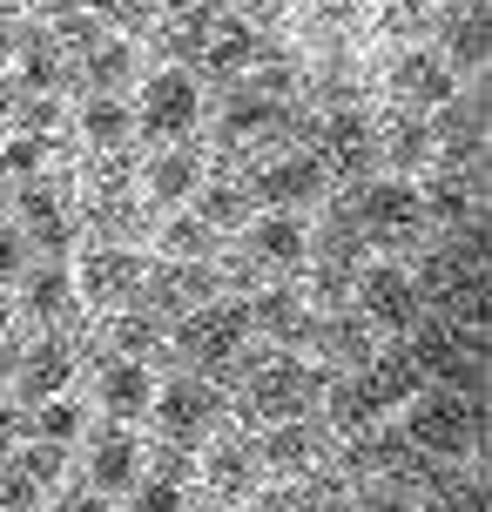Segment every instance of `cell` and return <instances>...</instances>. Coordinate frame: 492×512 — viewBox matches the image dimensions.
Listing matches in <instances>:
<instances>
[{"mask_svg": "<svg viewBox=\"0 0 492 512\" xmlns=\"http://www.w3.org/2000/svg\"><path fill=\"white\" fill-rule=\"evenodd\" d=\"M344 223H351L364 243H398V236H418V230H425L418 182H405V176H364L358 189H351Z\"/></svg>", "mask_w": 492, "mask_h": 512, "instance_id": "9", "label": "cell"}, {"mask_svg": "<svg viewBox=\"0 0 492 512\" xmlns=\"http://www.w3.org/2000/svg\"><path fill=\"white\" fill-rule=\"evenodd\" d=\"M331 452H337V432L324 425V418H277V425H263V438H257V459H263V472L270 479H311V472H324L331 465Z\"/></svg>", "mask_w": 492, "mask_h": 512, "instance_id": "12", "label": "cell"}, {"mask_svg": "<svg viewBox=\"0 0 492 512\" xmlns=\"http://www.w3.org/2000/svg\"><path fill=\"white\" fill-rule=\"evenodd\" d=\"M243 310H250V337H270L277 351H311L317 304L297 283H263V290L243 297Z\"/></svg>", "mask_w": 492, "mask_h": 512, "instance_id": "16", "label": "cell"}, {"mask_svg": "<svg viewBox=\"0 0 492 512\" xmlns=\"http://www.w3.org/2000/svg\"><path fill=\"white\" fill-rule=\"evenodd\" d=\"M14 102H21V81L0 75V128H14Z\"/></svg>", "mask_w": 492, "mask_h": 512, "instance_id": "42", "label": "cell"}, {"mask_svg": "<svg viewBox=\"0 0 492 512\" xmlns=\"http://www.w3.org/2000/svg\"><path fill=\"white\" fill-rule=\"evenodd\" d=\"M189 472H196V459L176 452V445H162V459H149V465H142V479L129 486L122 512H182V506H189Z\"/></svg>", "mask_w": 492, "mask_h": 512, "instance_id": "25", "label": "cell"}, {"mask_svg": "<svg viewBox=\"0 0 492 512\" xmlns=\"http://www.w3.org/2000/svg\"><path fill=\"white\" fill-rule=\"evenodd\" d=\"M27 432H34V438H48V445H75V438L88 432V411H81L75 398L61 391V398H41V405H34Z\"/></svg>", "mask_w": 492, "mask_h": 512, "instance_id": "35", "label": "cell"}, {"mask_svg": "<svg viewBox=\"0 0 492 512\" xmlns=\"http://www.w3.org/2000/svg\"><path fill=\"white\" fill-rule=\"evenodd\" d=\"M61 135H41V128H0V176L27 182V176H48Z\"/></svg>", "mask_w": 492, "mask_h": 512, "instance_id": "32", "label": "cell"}, {"mask_svg": "<svg viewBox=\"0 0 492 512\" xmlns=\"http://www.w3.org/2000/svg\"><path fill=\"white\" fill-rule=\"evenodd\" d=\"M14 223H21L34 256H68L81 236V209H75V182L61 176H27L14 182Z\"/></svg>", "mask_w": 492, "mask_h": 512, "instance_id": "7", "label": "cell"}, {"mask_svg": "<svg viewBox=\"0 0 492 512\" xmlns=\"http://www.w3.org/2000/svg\"><path fill=\"white\" fill-rule=\"evenodd\" d=\"M27 263H34V250H27L21 223H14V209H0V290H14Z\"/></svg>", "mask_w": 492, "mask_h": 512, "instance_id": "37", "label": "cell"}, {"mask_svg": "<svg viewBox=\"0 0 492 512\" xmlns=\"http://www.w3.org/2000/svg\"><path fill=\"white\" fill-rule=\"evenodd\" d=\"M452 75H479L486 68V0H452L439 14V48H432Z\"/></svg>", "mask_w": 492, "mask_h": 512, "instance_id": "26", "label": "cell"}, {"mask_svg": "<svg viewBox=\"0 0 492 512\" xmlns=\"http://www.w3.org/2000/svg\"><path fill=\"white\" fill-rule=\"evenodd\" d=\"M54 499H61V512H108V499H95V492H88V486H81V499H75V492H68V486L54 492Z\"/></svg>", "mask_w": 492, "mask_h": 512, "instance_id": "40", "label": "cell"}, {"mask_svg": "<svg viewBox=\"0 0 492 512\" xmlns=\"http://www.w3.org/2000/svg\"><path fill=\"white\" fill-rule=\"evenodd\" d=\"M196 128H203V75L169 61L135 95V135H149V142H189Z\"/></svg>", "mask_w": 492, "mask_h": 512, "instance_id": "6", "label": "cell"}, {"mask_svg": "<svg viewBox=\"0 0 492 512\" xmlns=\"http://www.w3.org/2000/svg\"><path fill=\"white\" fill-rule=\"evenodd\" d=\"M75 75L88 81V95H129V81L142 75V41L135 34H102L95 48L75 54Z\"/></svg>", "mask_w": 492, "mask_h": 512, "instance_id": "27", "label": "cell"}, {"mask_svg": "<svg viewBox=\"0 0 492 512\" xmlns=\"http://www.w3.org/2000/svg\"><path fill=\"white\" fill-rule=\"evenodd\" d=\"M250 182V196H257V209H290V216H304V209H317L324 196H331V169H324V155L317 149H284L270 155Z\"/></svg>", "mask_w": 492, "mask_h": 512, "instance_id": "11", "label": "cell"}, {"mask_svg": "<svg viewBox=\"0 0 492 512\" xmlns=\"http://www.w3.org/2000/svg\"><path fill=\"white\" fill-rule=\"evenodd\" d=\"M95 405H102L108 425H142L149 405H156V371L142 358H122V351H108L95 364Z\"/></svg>", "mask_w": 492, "mask_h": 512, "instance_id": "21", "label": "cell"}, {"mask_svg": "<svg viewBox=\"0 0 492 512\" xmlns=\"http://www.w3.org/2000/svg\"><path fill=\"white\" fill-rule=\"evenodd\" d=\"M203 182H209V149H196V142H162L142 162V203L156 209V216H176V209L196 203Z\"/></svg>", "mask_w": 492, "mask_h": 512, "instance_id": "15", "label": "cell"}, {"mask_svg": "<svg viewBox=\"0 0 492 512\" xmlns=\"http://www.w3.org/2000/svg\"><path fill=\"white\" fill-rule=\"evenodd\" d=\"M351 512H425V499H418V479L378 472V479H364V486L351 492Z\"/></svg>", "mask_w": 492, "mask_h": 512, "instance_id": "34", "label": "cell"}, {"mask_svg": "<svg viewBox=\"0 0 492 512\" xmlns=\"http://www.w3.org/2000/svg\"><path fill=\"white\" fill-rule=\"evenodd\" d=\"M189 209H196L216 236H236L250 216H257V196H250V182H243V176H236V182H203Z\"/></svg>", "mask_w": 492, "mask_h": 512, "instance_id": "31", "label": "cell"}, {"mask_svg": "<svg viewBox=\"0 0 492 512\" xmlns=\"http://www.w3.org/2000/svg\"><path fill=\"white\" fill-rule=\"evenodd\" d=\"M385 88H391V102H398V108H412V115H439V108L459 95V75H452L432 48H405L398 61H391Z\"/></svg>", "mask_w": 492, "mask_h": 512, "instance_id": "23", "label": "cell"}, {"mask_svg": "<svg viewBox=\"0 0 492 512\" xmlns=\"http://www.w3.org/2000/svg\"><path fill=\"white\" fill-rule=\"evenodd\" d=\"M243 344H250V310H243V297H209V304L182 310L176 324H169V351L182 364H196V378H216V384H236Z\"/></svg>", "mask_w": 492, "mask_h": 512, "instance_id": "2", "label": "cell"}, {"mask_svg": "<svg viewBox=\"0 0 492 512\" xmlns=\"http://www.w3.org/2000/svg\"><path fill=\"white\" fill-rule=\"evenodd\" d=\"M14 358H21V337H14V304L0 297V378L14 371Z\"/></svg>", "mask_w": 492, "mask_h": 512, "instance_id": "38", "label": "cell"}, {"mask_svg": "<svg viewBox=\"0 0 492 512\" xmlns=\"http://www.w3.org/2000/svg\"><path fill=\"white\" fill-rule=\"evenodd\" d=\"M324 364L304 358V351H270V358L243 364L236 384H243V405L257 411L263 425H277V418H311L324 405Z\"/></svg>", "mask_w": 492, "mask_h": 512, "instance_id": "4", "label": "cell"}, {"mask_svg": "<svg viewBox=\"0 0 492 512\" xmlns=\"http://www.w3.org/2000/svg\"><path fill=\"white\" fill-rule=\"evenodd\" d=\"M203 492L216 506H257L263 499V459H257V438H236V432H216L203 445Z\"/></svg>", "mask_w": 492, "mask_h": 512, "instance_id": "14", "label": "cell"}, {"mask_svg": "<svg viewBox=\"0 0 492 512\" xmlns=\"http://www.w3.org/2000/svg\"><path fill=\"white\" fill-rule=\"evenodd\" d=\"M142 465H149V452H142V438H135V425H95V438H88V472H81V486L95 492V499H129V486L142 479Z\"/></svg>", "mask_w": 492, "mask_h": 512, "instance_id": "17", "label": "cell"}, {"mask_svg": "<svg viewBox=\"0 0 492 512\" xmlns=\"http://www.w3.org/2000/svg\"><path fill=\"white\" fill-rule=\"evenodd\" d=\"M108 351H122V358H142L156 364L169 351V317H156L149 304H129L115 324H108Z\"/></svg>", "mask_w": 492, "mask_h": 512, "instance_id": "30", "label": "cell"}, {"mask_svg": "<svg viewBox=\"0 0 492 512\" xmlns=\"http://www.w3.org/2000/svg\"><path fill=\"white\" fill-rule=\"evenodd\" d=\"M149 263L156 256L142 250V243H88V256L75 263V290L88 310H122L142 297V283H149Z\"/></svg>", "mask_w": 492, "mask_h": 512, "instance_id": "10", "label": "cell"}, {"mask_svg": "<svg viewBox=\"0 0 492 512\" xmlns=\"http://www.w3.org/2000/svg\"><path fill=\"white\" fill-rule=\"evenodd\" d=\"M75 128H81V142H88V155H129V142H135L129 95H88L75 108Z\"/></svg>", "mask_w": 492, "mask_h": 512, "instance_id": "28", "label": "cell"}, {"mask_svg": "<svg viewBox=\"0 0 492 512\" xmlns=\"http://www.w3.org/2000/svg\"><path fill=\"white\" fill-rule=\"evenodd\" d=\"M216 243H223V236L209 230L196 209H176V216H162V223H156L162 263H216Z\"/></svg>", "mask_w": 492, "mask_h": 512, "instance_id": "29", "label": "cell"}, {"mask_svg": "<svg viewBox=\"0 0 492 512\" xmlns=\"http://www.w3.org/2000/svg\"><path fill=\"white\" fill-rule=\"evenodd\" d=\"M270 61H284V48L257 21H243V14H216L203 54H196V68L209 81H243V75H257V68H270Z\"/></svg>", "mask_w": 492, "mask_h": 512, "instance_id": "13", "label": "cell"}, {"mask_svg": "<svg viewBox=\"0 0 492 512\" xmlns=\"http://www.w3.org/2000/svg\"><path fill=\"white\" fill-rule=\"evenodd\" d=\"M95 21L108 27V34H142V27H156L162 0H81Z\"/></svg>", "mask_w": 492, "mask_h": 512, "instance_id": "36", "label": "cell"}, {"mask_svg": "<svg viewBox=\"0 0 492 512\" xmlns=\"http://www.w3.org/2000/svg\"><path fill=\"white\" fill-rule=\"evenodd\" d=\"M7 75L21 81V95H61L75 81V54L54 41L48 21H21V34H14V68Z\"/></svg>", "mask_w": 492, "mask_h": 512, "instance_id": "22", "label": "cell"}, {"mask_svg": "<svg viewBox=\"0 0 492 512\" xmlns=\"http://www.w3.org/2000/svg\"><path fill=\"white\" fill-rule=\"evenodd\" d=\"M21 317H34V324H48V331H61V324H75L81 317V290H75V270L61 263V256H34L21 270Z\"/></svg>", "mask_w": 492, "mask_h": 512, "instance_id": "20", "label": "cell"}, {"mask_svg": "<svg viewBox=\"0 0 492 512\" xmlns=\"http://www.w3.org/2000/svg\"><path fill=\"white\" fill-rule=\"evenodd\" d=\"M223 418H230V391H223L216 378H196V371H182V378L156 384L149 425H156L162 445H176V452H203L209 438L223 432Z\"/></svg>", "mask_w": 492, "mask_h": 512, "instance_id": "5", "label": "cell"}, {"mask_svg": "<svg viewBox=\"0 0 492 512\" xmlns=\"http://www.w3.org/2000/svg\"><path fill=\"white\" fill-rule=\"evenodd\" d=\"M351 310H358L378 337L398 344V337L425 317V290H418V277L405 270V263H358V277H351Z\"/></svg>", "mask_w": 492, "mask_h": 512, "instance_id": "8", "label": "cell"}, {"mask_svg": "<svg viewBox=\"0 0 492 512\" xmlns=\"http://www.w3.org/2000/svg\"><path fill=\"white\" fill-rule=\"evenodd\" d=\"M317 155H324L331 176H358L364 182V169L378 162V122H371L358 102L324 108V122H317Z\"/></svg>", "mask_w": 492, "mask_h": 512, "instance_id": "18", "label": "cell"}, {"mask_svg": "<svg viewBox=\"0 0 492 512\" xmlns=\"http://www.w3.org/2000/svg\"><path fill=\"white\" fill-rule=\"evenodd\" d=\"M68 452H75V445H48V438H27V445H14V472H21L27 486L41 492V499H54V492L68 486Z\"/></svg>", "mask_w": 492, "mask_h": 512, "instance_id": "33", "label": "cell"}, {"mask_svg": "<svg viewBox=\"0 0 492 512\" xmlns=\"http://www.w3.org/2000/svg\"><path fill=\"white\" fill-rule=\"evenodd\" d=\"M21 432H27V418L14 405H0V465L14 459V445H21Z\"/></svg>", "mask_w": 492, "mask_h": 512, "instance_id": "39", "label": "cell"}, {"mask_svg": "<svg viewBox=\"0 0 492 512\" xmlns=\"http://www.w3.org/2000/svg\"><path fill=\"white\" fill-rule=\"evenodd\" d=\"M311 7H324V14H344V7H358V0H311Z\"/></svg>", "mask_w": 492, "mask_h": 512, "instance_id": "43", "label": "cell"}, {"mask_svg": "<svg viewBox=\"0 0 492 512\" xmlns=\"http://www.w3.org/2000/svg\"><path fill=\"white\" fill-rule=\"evenodd\" d=\"M311 263V223L290 216V209H257L243 230H236V250L216 256V270L243 290H263V283H297Z\"/></svg>", "mask_w": 492, "mask_h": 512, "instance_id": "1", "label": "cell"}, {"mask_svg": "<svg viewBox=\"0 0 492 512\" xmlns=\"http://www.w3.org/2000/svg\"><path fill=\"white\" fill-rule=\"evenodd\" d=\"M378 162L391 176L418 182L432 162H439V142H432V122L412 115V108H391V122H378Z\"/></svg>", "mask_w": 492, "mask_h": 512, "instance_id": "24", "label": "cell"}, {"mask_svg": "<svg viewBox=\"0 0 492 512\" xmlns=\"http://www.w3.org/2000/svg\"><path fill=\"white\" fill-rule=\"evenodd\" d=\"M27 7H41V14H54V7H68V0H27Z\"/></svg>", "mask_w": 492, "mask_h": 512, "instance_id": "44", "label": "cell"}, {"mask_svg": "<svg viewBox=\"0 0 492 512\" xmlns=\"http://www.w3.org/2000/svg\"><path fill=\"white\" fill-rule=\"evenodd\" d=\"M398 438L412 445L418 459L459 465L479 445V398H459L445 384H418L412 398L398 405Z\"/></svg>", "mask_w": 492, "mask_h": 512, "instance_id": "3", "label": "cell"}, {"mask_svg": "<svg viewBox=\"0 0 492 512\" xmlns=\"http://www.w3.org/2000/svg\"><path fill=\"white\" fill-rule=\"evenodd\" d=\"M14 34H21V21H14V14H0V75L14 68Z\"/></svg>", "mask_w": 492, "mask_h": 512, "instance_id": "41", "label": "cell"}, {"mask_svg": "<svg viewBox=\"0 0 492 512\" xmlns=\"http://www.w3.org/2000/svg\"><path fill=\"white\" fill-rule=\"evenodd\" d=\"M14 398L21 405H41V398H61L68 384H75V337L68 331H41L34 344H21V358H14Z\"/></svg>", "mask_w": 492, "mask_h": 512, "instance_id": "19", "label": "cell"}]
</instances>
